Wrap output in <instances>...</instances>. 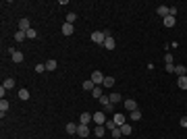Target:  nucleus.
Wrapping results in <instances>:
<instances>
[{
  "label": "nucleus",
  "instance_id": "9d476101",
  "mask_svg": "<svg viewBox=\"0 0 187 139\" xmlns=\"http://www.w3.org/2000/svg\"><path fill=\"white\" fill-rule=\"evenodd\" d=\"M77 127H79V123H67V133L69 135H77Z\"/></svg>",
  "mask_w": 187,
  "mask_h": 139
},
{
  "label": "nucleus",
  "instance_id": "9b49d317",
  "mask_svg": "<svg viewBox=\"0 0 187 139\" xmlns=\"http://www.w3.org/2000/svg\"><path fill=\"white\" fill-rule=\"evenodd\" d=\"M115 46H117V42H115V37H112V35L104 40V48H106V50H115Z\"/></svg>",
  "mask_w": 187,
  "mask_h": 139
},
{
  "label": "nucleus",
  "instance_id": "f704fd0d",
  "mask_svg": "<svg viewBox=\"0 0 187 139\" xmlns=\"http://www.w3.org/2000/svg\"><path fill=\"white\" fill-rule=\"evenodd\" d=\"M168 15H171V17H177V6H168Z\"/></svg>",
  "mask_w": 187,
  "mask_h": 139
},
{
  "label": "nucleus",
  "instance_id": "aec40b11",
  "mask_svg": "<svg viewBox=\"0 0 187 139\" xmlns=\"http://www.w3.org/2000/svg\"><path fill=\"white\" fill-rule=\"evenodd\" d=\"M156 12H158V15H160V17H168V6H164V4H160V6H158V9H156Z\"/></svg>",
  "mask_w": 187,
  "mask_h": 139
},
{
  "label": "nucleus",
  "instance_id": "7ed1b4c3",
  "mask_svg": "<svg viewBox=\"0 0 187 139\" xmlns=\"http://www.w3.org/2000/svg\"><path fill=\"white\" fill-rule=\"evenodd\" d=\"M60 31H62V35H73V33H75V25H73V23H62Z\"/></svg>",
  "mask_w": 187,
  "mask_h": 139
},
{
  "label": "nucleus",
  "instance_id": "cd10ccee",
  "mask_svg": "<svg viewBox=\"0 0 187 139\" xmlns=\"http://www.w3.org/2000/svg\"><path fill=\"white\" fill-rule=\"evenodd\" d=\"M29 89H19V100H29Z\"/></svg>",
  "mask_w": 187,
  "mask_h": 139
},
{
  "label": "nucleus",
  "instance_id": "412c9836",
  "mask_svg": "<svg viewBox=\"0 0 187 139\" xmlns=\"http://www.w3.org/2000/svg\"><path fill=\"white\" fill-rule=\"evenodd\" d=\"M104 87H115V77H110V75H106L104 77V83H102Z\"/></svg>",
  "mask_w": 187,
  "mask_h": 139
},
{
  "label": "nucleus",
  "instance_id": "c756f323",
  "mask_svg": "<svg viewBox=\"0 0 187 139\" xmlns=\"http://www.w3.org/2000/svg\"><path fill=\"white\" fill-rule=\"evenodd\" d=\"M75 19H77V12L71 11L69 15H67V23H75Z\"/></svg>",
  "mask_w": 187,
  "mask_h": 139
},
{
  "label": "nucleus",
  "instance_id": "a878e982",
  "mask_svg": "<svg viewBox=\"0 0 187 139\" xmlns=\"http://www.w3.org/2000/svg\"><path fill=\"white\" fill-rule=\"evenodd\" d=\"M104 133H106V127H104V125H98V127L94 129V135H98V137H102Z\"/></svg>",
  "mask_w": 187,
  "mask_h": 139
},
{
  "label": "nucleus",
  "instance_id": "4be33fe9",
  "mask_svg": "<svg viewBox=\"0 0 187 139\" xmlns=\"http://www.w3.org/2000/svg\"><path fill=\"white\" fill-rule=\"evenodd\" d=\"M129 118L137 123V120H139V118H141V110H139V108H137V110H133V112H129Z\"/></svg>",
  "mask_w": 187,
  "mask_h": 139
},
{
  "label": "nucleus",
  "instance_id": "4c0bfd02",
  "mask_svg": "<svg viewBox=\"0 0 187 139\" xmlns=\"http://www.w3.org/2000/svg\"><path fill=\"white\" fill-rule=\"evenodd\" d=\"M164 62H166V64H173V56H171V54H166V56H164Z\"/></svg>",
  "mask_w": 187,
  "mask_h": 139
},
{
  "label": "nucleus",
  "instance_id": "473e14b6",
  "mask_svg": "<svg viewBox=\"0 0 187 139\" xmlns=\"http://www.w3.org/2000/svg\"><path fill=\"white\" fill-rule=\"evenodd\" d=\"M104 127L112 131V129H117V123H115V120H106V125H104Z\"/></svg>",
  "mask_w": 187,
  "mask_h": 139
},
{
  "label": "nucleus",
  "instance_id": "39448f33",
  "mask_svg": "<svg viewBox=\"0 0 187 139\" xmlns=\"http://www.w3.org/2000/svg\"><path fill=\"white\" fill-rule=\"evenodd\" d=\"M94 123L96 125H106V116H104V112H94Z\"/></svg>",
  "mask_w": 187,
  "mask_h": 139
},
{
  "label": "nucleus",
  "instance_id": "f3484780",
  "mask_svg": "<svg viewBox=\"0 0 187 139\" xmlns=\"http://www.w3.org/2000/svg\"><path fill=\"white\" fill-rule=\"evenodd\" d=\"M112 120L117 123V127H121V125H125V123H127V118H125L123 114H115V116H112Z\"/></svg>",
  "mask_w": 187,
  "mask_h": 139
},
{
  "label": "nucleus",
  "instance_id": "b1692460",
  "mask_svg": "<svg viewBox=\"0 0 187 139\" xmlns=\"http://www.w3.org/2000/svg\"><path fill=\"white\" fill-rule=\"evenodd\" d=\"M177 85H179V89H187V75L185 77H179V79H177Z\"/></svg>",
  "mask_w": 187,
  "mask_h": 139
},
{
  "label": "nucleus",
  "instance_id": "6ab92c4d",
  "mask_svg": "<svg viewBox=\"0 0 187 139\" xmlns=\"http://www.w3.org/2000/svg\"><path fill=\"white\" fill-rule=\"evenodd\" d=\"M175 73L179 75V77H185V75H187V69L183 67V64H175Z\"/></svg>",
  "mask_w": 187,
  "mask_h": 139
},
{
  "label": "nucleus",
  "instance_id": "f03ea898",
  "mask_svg": "<svg viewBox=\"0 0 187 139\" xmlns=\"http://www.w3.org/2000/svg\"><path fill=\"white\" fill-rule=\"evenodd\" d=\"M104 40H106L104 31H94L92 33V42L94 44H102V46H104Z\"/></svg>",
  "mask_w": 187,
  "mask_h": 139
},
{
  "label": "nucleus",
  "instance_id": "5701e85b",
  "mask_svg": "<svg viewBox=\"0 0 187 139\" xmlns=\"http://www.w3.org/2000/svg\"><path fill=\"white\" fill-rule=\"evenodd\" d=\"M12 40H15V42H25V40H27V33H25V31H17Z\"/></svg>",
  "mask_w": 187,
  "mask_h": 139
},
{
  "label": "nucleus",
  "instance_id": "1a4fd4ad",
  "mask_svg": "<svg viewBox=\"0 0 187 139\" xmlns=\"http://www.w3.org/2000/svg\"><path fill=\"white\" fill-rule=\"evenodd\" d=\"M77 135H79V137H87V135H90V127L79 123V127H77Z\"/></svg>",
  "mask_w": 187,
  "mask_h": 139
},
{
  "label": "nucleus",
  "instance_id": "423d86ee",
  "mask_svg": "<svg viewBox=\"0 0 187 139\" xmlns=\"http://www.w3.org/2000/svg\"><path fill=\"white\" fill-rule=\"evenodd\" d=\"M100 104L104 106L106 112H112V104H110V98H108V96H102V98H100Z\"/></svg>",
  "mask_w": 187,
  "mask_h": 139
},
{
  "label": "nucleus",
  "instance_id": "c9c22d12",
  "mask_svg": "<svg viewBox=\"0 0 187 139\" xmlns=\"http://www.w3.org/2000/svg\"><path fill=\"white\" fill-rule=\"evenodd\" d=\"M164 71H166V73H175V64H166Z\"/></svg>",
  "mask_w": 187,
  "mask_h": 139
},
{
  "label": "nucleus",
  "instance_id": "6e6552de",
  "mask_svg": "<svg viewBox=\"0 0 187 139\" xmlns=\"http://www.w3.org/2000/svg\"><path fill=\"white\" fill-rule=\"evenodd\" d=\"M162 23H164V27L173 29V27L177 25V19H175V17H171V15H168V17H164V19H162Z\"/></svg>",
  "mask_w": 187,
  "mask_h": 139
},
{
  "label": "nucleus",
  "instance_id": "bb28decb",
  "mask_svg": "<svg viewBox=\"0 0 187 139\" xmlns=\"http://www.w3.org/2000/svg\"><path fill=\"white\" fill-rule=\"evenodd\" d=\"M44 64H46V71H54V69H56V60H54V58H50V60H46Z\"/></svg>",
  "mask_w": 187,
  "mask_h": 139
},
{
  "label": "nucleus",
  "instance_id": "dca6fc26",
  "mask_svg": "<svg viewBox=\"0 0 187 139\" xmlns=\"http://www.w3.org/2000/svg\"><path fill=\"white\" fill-rule=\"evenodd\" d=\"M9 108H11V104H9L6 100H0V114L4 116L6 112H9Z\"/></svg>",
  "mask_w": 187,
  "mask_h": 139
},
{
  "label": "nucleus",
  "instance_id": "f8f14e48",
  "mask_svg": "<svg viewBox=\"0 0 187 139\" xmlns=\"http://www.w3.org/2000/svg\"><path fill=\"white\" fill-rule=\"evenodd\" d=\"M11 58H12V62H17V64H19V62H23V52H19V50H15V52H12L11 54Z\"/></svg>",
  "mask_w": 187,
  "mask_h": 139
},
{
  "label": "nucleus",
  "instance_id": "a211bd4d",
  "mask_svg": "<svg viewBox=\"0 0 187 139\" xmlns=\"http://www.w3.org/2000/svg\"><path fill=\"white\" fill-rule=\"evenodd\" d=\"M2 87H4L6 92H9V89H12V87H15V79H12V77H9V79H4V83H2Z\"/></svg>",
  "mask_w": 187,
  "mask_h": 139
},
{
  "label": "nucleus",
  "instance_id": "c85d7f7f",
  "mask_svg": "<svg viewBox=\"0 0 187 139\" xmlns=\"http://www.w3.org/2000/svg\"><path fill=\"white\" fill-rule=\"evenodd\" d=\"M92 96H94V98H98V100H100V98L104 96V93H102V87H100V85H96V89L92 92Z\"/></svg>",
  "mask_w": 187,
  "mask_h": 139
},
{
  "label": "nucleus",
  "instance_id": "ddd939ff",
  "mask_svg": "<svg viewBox=\"0 0 187 139\" xmlns=\"http://www.w3.org/2000/svg\"><path fill=\"white\" fill-rule=\"evenodd\" d=\"M125 108H127L129 112H133V110H137V102L129 98V100H125Z\"/></svg>",
  "mask_w": 187,
  "mask_h": 139
},
{
  "label": "nucleus",
  "instance_id": "7c9ffc66",
  "mask_svg": "<svg viewBox=\"0 0 187 139\" xmlns=\"http://www.w3.org/2000/svg\"><path fill=\"white\" fill-rule=\"evenodd\" d=\"M110 135H112V137H115V139H118V137H121V135H123V133H121V129H112V131H110Z\"/></svg>",
  "mask_w": 187,
  "mask_h": 139
},
{
  "label": "nucleus",
  "instance_id": "393cba45",
  "mask_svg": "<svg viewBox=\"0 0 187 139\" xmlns=\"http://www.w3.org/2000/svg\"><path fill=\"white\" fill-rule=\"evenodd\" d=\"M108 98H110V104H118L121 102V93H117V92H112Z\"/></svg>",
  "mask_w": 187,
  "mask_h": 139
},
{
  "label": "nucleus",
  "instance_id": "2f4dec72",
  "mask_svg": "<svg viewBox=\"0 0 187 139\" xmlns=\"http://www.w3.org/2000/svg\"><path fill=\"white\" fill-rule=\"evenodd\" d=\"M25 33H27V40H34L35 35H37V31H35L34 27H31V29H29V31H25Z\"/></svg>",
  "mask_w": 187,
  "mask_h": 139
},
{
  "label": "nucleus",
  "instance_id": "20e7f679",
  "mask_svg": "<svg viewBox=\"0 0 187 139\" xmlns=\"http://www.w3.org/2000/svg\"><path fill=\"white\" fill-rule=\"evenodd\" d=\"M31 29V21L27 19V17H23L21 21H19V31H29Z\"/></svg>",
  "mask_w": 187,
  "mask_h": 139
},
{
  "label": "nucleus",
  "instance_id": "4468645a",
  "mask_svg": "<svg viewBox=\"0 0 187 139\" xmlns=\"http://www.w3.org/2000/svg\"><path fill=\"white\" fill-rule=\"evenodd\" d=\"M83 89H85V92H94V89H96V83H94L92 79H85V81H83Z\"/></svg>",
  "mask_w": 187,
  "mask_h": 139
},
{
  "label": "nucleus",
  "instance_id": "0eeeda50",
  "mask_svg": "<svg viewBox=\"0 0 187 139\" xmlns=\"http://www.w3.org/2000/svg\"><path fill=\"white\" fill-rule=\"evenodd\" d=\"M92 120H94V116L90 114V112H81V114H79V123H81V125H90Z\"/></svg>",
  "mask_w": 187,
  "mask_h": 139
},
{
  "label": "nucleus",
  "instance_id": "72a5a7b5",
  "mask_svg": "<svg viewBox=\"0 0 187 139\" xmlns=\"http://www.w3.org/2000/svg\"><path fill=\"white\" fill-rule=\"evenodd\" d=\"M35 73H46V64H35Z\"/></svg>",
  "mask_w": 187,
  "mask_h": 139
},
{
  "label": "nucleus",
  "instance_id": "f257e3e1",
  "mask_svg": "<svg viewBox=\"0 0 187 139\" xmlns=\"http://www.w3.org/2000/svg\"><path fill=\"white\" fill-rule=\"evenodd\" d=\"M90 79H92L96 85H102V83H104V73H102V71H94Z\"/></svg>",
  "mask_w": 187,
  "mask_h": 139
},
{
  "label": "nucleus",
  "instance_id": "e433bc0d",
  "mask_svg": "<svg viewBox=\"0 0 187 139\" xmlns=\"http://www.w3.org/2000/svg\"><path fill=\"white\" fill-rule=\"evenodd\" d=\"M179 125H181V127H183V129H187V116H183V118L179 120Z\"/></svg>",
  "mask_w": 187,
  "mask_h": 139
},
{
  "label": "nucleus",
  "instance_id": "2eb2a0df",
  "mask_svg": "<svg viewBox=\"0 0 187 139\" xmlns=\"http://www.w3.org/2000/svg\"><path fill=\"white\" fill-rule=\"evenodd\" d=\"M121 133H123V135H131V133H133V127H131V125H129V123H125V125H121Z\"/></svg>",
  "mask_w": 187,
  "mask_h": 139
}]
</instances>
